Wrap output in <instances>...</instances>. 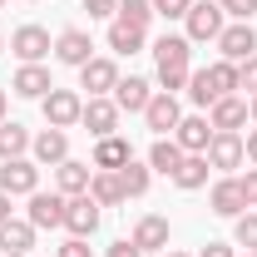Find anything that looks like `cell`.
I'll return each instance as SVG.
<instances>
[{
	"instance_id": "26",
	"label": "cell",
	"mask_w": 257,
	"mask_h": 257,
	"mask_svg": "<svg viewBox=\"0 0 257 257\" xmlns=\"http://www.w3.org/2000/svg\"><path fill=\"white\" fill-rule=\"evenodd\" d=\"M89 198H94L99 208H119V203H124V183H119V173L94 168V178H89Z\"/></svg>"
},
{
	"instance_id": "9",
	"label": "cell",
	"mask_w": 257,
	"mask_h": 257,
	"mask_svg": "<svg viewBox=\"0 0 257 257\" xmlns=\"http://www.w3.org/2000/svg\"><path fill=\"white\" fill-rule=\"evenodd\" d=\"M55 60H60V64H74V69H84V64L94 60V45H89V35L79 30V25L60 30V35H55Z\"/></svg>"
},
{
	"instance_id": "36",
	"label": "cell",
	"mask_w": 257,
	"mask_h": 257,
	"mask_svg": "<svg viewBox=\"0 0 257 257\" xmlns=\"http://www.w3.org/2000/svg\"><path fill=\"white\" fill-rule=\"evenodd\" d=\"M223 5V15H232V20H252L257 15V0H218Z\"/></svg>"
},
{
	"instance_id": "41",
	"label": "cell",
	"mask_w": 257,
	"mask_h": 257,
	"mask_svg": "<svg viewBox=\"0 0 257 257\" xmlns=\"http://www.w3.org/2000/svg\"><path fill=\"white\" fill-rule=\"evenodd\" d=\"M198 257H237V252H232L227 242H208V247H203V252H198Z\"/></svg>"
},
{
	"instance_id": "39",
	"label": "cell",
	"mask_w": 257,
	"mask_h": 257,
	"mask_svg": "<svg viewBox=\"0 0 257 257\" xmlns=\"http://www.w3.org/2000/svg\"><path fill=\"white\" fill-rule=\"evenodd\" d=\"M55 257H89V237H69Z\"/></svg>"
},
{
	"instance_id": "43",
	"label": "cell",
	"mask_w": 257,
	"mask_h": 257,
	"mask_svg": "<svg viewBox=\"0 0 257 257\" xmlns=\"http://www.w3.org/2000/svg\"><path fill=\"white\" fill-rule=\"evenodd\" d=\"M10 218V193H0V223Z\"/></svg>"
},
{
	"instance_id": "15",
	"label": "cell",
	"mask_w": 257,
	"mask_h": 257,
	"mask_svg": "<svg viewBox=\"0 0 257 257\" xmlns=\"http://www.w3.org/2000/svg\"><path fill=\"white\" fill-rule=\"evenodd\" d=\"M134 247L139 252H168V218H159V213L139 218L134 223Z\"/></svg>"
},
{
	"instance_id": "30",
	"label": "cell",
	"mask_w": 257,
	"mask_h": 257,
	"mask_svg": "<svg viewBox=\"0 0 257 257\" xmlns=\"http://www.w3.org/2000/svg\"><path fill=\"white\" fill-rule=\"evenodd\" d=\"M208 84H213V94H218V99L232 94V89H237V64H232V60L208 64Z\"/></svg>"
},
{
	"instance_id": "6",
	"label": "cell",
	"mask_w": 257,
	"mask_h": 257,
	"mask_svg": "<svg viewBox=\"0 0 257 257\" xmlns=\"http://www.w3.org/2000/svg\"><path fill=\"white\" fill-rule=\"evenodd\" d=\"M183 20H188V40H218L223 35V5L218 0H193Z\"/></svg>"
},
{
	"instance_id": "3",
	"label": "cell",
	"mask_w": 257,
	"mask_h": 257,
	"mask_svg": "<svg viewBox=\"0 0 257 257\" xmlns=\"http://www.w3.org/2000/svg\"><path fill=\"white\" fill-rule=\"evenodd\" d=\"M40 109H45V124L50 128H69V124H79L84 99L74 94V89H50V94L40 99Z\"/></svg>"
},
{
	"instance_id": "46",
	"label": "cell",
	"mask_w": 257,
	"mask_h": 257,
	"mask_svg": "<svg viewBox=\"0 0 257 257\" xmlns=\"http://www.w3.org/2000/svg\"><path fill=\"white\" fill-rule=\"evenodd\" d=\"M168 257H188V252H168Z\"/></svg>"
},
{
	"instance_id": "37",
	"label": "cell",
	"mask_w": 257,
	"mask_h": 257,
	"mask_svg": "<svg viewBox=\"0 0 257 257\" xmlns=\"http://www.w3.org/2000/svg\"><path fill=\"white\" fill-rule=\"evenodd\" d=\"M89 20H104V15H119V0H84Z\"/></svg>"
},
{
	"instance_id": "24",
	"label": "cell",
	"mask_w": 257,
	"mask_h": 257,
	"mask_svg": "<svg viewBox=\"0 0 257 257\" xmlns=\"http://www.w3.org/2000/svg\"><path fill=\"white\" fill-rule=\"evenodd\" d=\"M208 168H213L208 154H183V163L173 168V183H178L183 193H193V188H203V183H208Z\"/></svg>"
},
{
	"instance_id": "45",
	"label": "cell",
	"mask_w": 257,
	"mask_h": 257,
	"mask_svg": "<svg viewBox=\"0 0 257 257\" xmlns=\"http://www.w3.org/2000/svg\"><path fill=\"white\" fill-rule=\"evenodd\" d=\"M247 114H252V119H257V94H252V99H247Z\"/></svg>"
},
{
	"instance_id": "44",
	"label": "cell",
	"mask_w": 257,
	"mask_h": 257,
	"mask_svg": "<svg viewBox=\"0 0 257 257\" xmlns=\"http://www.w3.org/2000/svg\"><path fill=\"white\" fill-rule=\"evenodd\" d=\"M5 114H10V104H5V89H0V124H5Z\"/></svg>"
},
{
	"instance_id": "38",
	"label": "cell",
	"mask_w": 257,
	"mask_h": 257,
	"mask_svg": "<svg viewBox=\"0 0 257 257\" xmlns=\"http://www.w3.org/2000/svg\"><path fill=\"white\" fill-rule=\"evenodd\" d=\"M237 188H242V198H247V208H257V168H247V173L237 178Z\"/></svg>"
},
{
	"instance_id": "34",
	"label": "cell",
	"mask_w": 257,
	"mask_h": 257,
	"mask_svg": "<svg viewBox=\"0 0 257 257\" xmlns=\"http://www.w3.org/2000/svg\"><path fill=\"white\" fill-rule=\"evenodd\" d=\"M237 89H247V94H257V55H247V60L237 64Z\"/></svg>"
},
{
	"instance_id": "11",
	"label": "cell",
	"mask_w": 257,
	"mask_h": 257,
	"mask_svg": "<svg viewBox=\"0 0 257 257\" xmlns=\"http://www.w3.org/2000/svg\"><path fill=\"white\" fill-rule=\"evenodd\" d=\"M114 84H119V64L114 60H89L84 69H79V89H89V99H104V94H114Z\"/></svg>"
},
{
	"instance_id": "1",
	"label": "cell",
	"mask_w": 257,
	"mask_h": 257,
	"mask_svg": "<svg viewBox=\"0 0 257 257\" xmlns=\"http://www.w3.org/2000/svg\"><path fill=\"white\" fill-rule=\"evenodd\" d=\"M154 60H159L163 94L188 89V74H193V40H188V35H163L159 45H154Z\"/></svg>"
},
{
	"instance_id": "47",
	"label": "cell",
	"mask_w": 257,
	"mask_h": 257,
	"mask_svg": "<svg viewBox=\"0 0 257 257\" xmlns=\"http://www.w3.org/2000/svg\"><path fill=\"white\" fill-rule=\"evenodd\" d=\"M0 50H5V40H0Z\"/></svg>"
},
{
	"instance_id": "5",
	"label": "cell",
	"mask_w": 257,
	"mask_h": 257,
	"mask_svg": "<svg viewBox=\"0 0 257 257\" xmlns=\"http://www.w3.org/2000/svg\"><path fill=\"white\" fill-rule=\"evenodd\" d=\"M218 50H223V60H232V64H242L247 55H257V30H252V20H232V25H223Z\"/></svg>"
},
{
	"instance_id": "17",
	"label": "cell",
	"mask_w": 257,
	"mask_h": 257,
	"mask_svg": "<svg viewBox=\"0 0 257 257\" xmlns=\"http://www.w3.org/2000/svg\"><path fill=\"white\" fill-rule=\"evenodd\" d=\"M208 124L218 128V134H237V128L247 124V99H237V94H223L218 104H213Z\"/></svg>"
},
{
	"instance_id": "35",
	"label": "cell",
	"mask_w": 257,
	"mask_h": 257,
	"mask_svg": "<svg viewBox=\"0 0 257 257\" xmlns=\"http://www.w3.org/2000/svg\"><path fill=\"white\" fill-rule=\"evenodd\" d=\"M188 5H193V0H154V15H163V20H183Z\"/></svg>"
},
{
	"instance_id": "29",
	"label": "cell",
	"mask_w": 257,
	"mask_h": 257,
	"mask_svg": "<svg viewBox=\"0 0 257 257\" xmlns=\"http://www.w3.org/2000/svg\"><path fill=\"white\" fill-rule=\"evenodd\" d=\"M178 163H183V149H178L173 139H159V144L149 149V168H154V173H168V178H173Z\"/></svg>"
},
{
	"instance_id": "25",
	"label": "cell",
	"mask_w": 257,
	"mask_h": 257,
	"mask_svg": "<svg viewBox=\"0 0 257 257\" xmlns=\"http://www.w3.org/2000/svg\"><path fill=\"white\" fill-rule=\"evenodd\" d=\"M30 128L25 124H15V119H5V124H0V163L5 159H25V154H30Z\"/></svg>"
},
{
	"instance_id": "4",
	"label": "cell",
	"mask_w": 257,
	"mask_h": 257,
	"mask_svg": "<svg viewBox=\"0 0 257 257\" xmlns=\"http://www.w3.org/2000/svg\"><path fill=\"white\" fill-rule=\"evenodd\" d=\"M64 232H69V237H94L99 232V203L89 193L64 198Z\"/></svg>"
},
{
	"instance_id": "10",
	"label": "cell",
	"mask_w": 257,
	"mask_h": 257,
	"mask_svg": "<svg viewBox=\"0 0 257 257\" xmlns=\"http://www.w3.org/2000/svg\"><path fill=\"white\" fill-rule=\"evenodd\" d=\"M79 124L89 128L94 139H109L114 128H119V104L104 94V99H84V114H79Z\"/></svg>"
},
{
	"instance_id": "19",
	"label": "cell",
	"mask_w": 257,
	"mask_h": 257,
	"mask_svg": "<svg viewBox=\"0 0 257 257\" xmlns=\"http://www.w3.org/2000/svg\"><path fill=\"white\" fill-rule=\"evenodd\" d=\"M35 247V223L30 218H5L0 223V252H30Z\"/></svg>"
},
{
	"instance_id": "16",
	"label": "cell",
	"mask_w": 257,
	"mask_h": 257,
	"mask_svg": "<svg viewBox=\"0 0 257 257\" xmlns=\"http://www.w3.org/2000/svg\"><path fill=\"white\" fill-rule=\"evenodd\" d=\"M149 99H154V89H149V79H139V74H128V79L114 84V104H119V114H144Z\"/></svg>"
},
{
	"instance_id": "2",
	"label": "cell",
	"mask_w": 257,
	"mask_h": 257,
	"mask_svg": "<svg viewBox=\"0 0 257 257\" xmlns=\"http://www.w3.org/2000/svg\"><path fill=\"white\" fill-rule=\"evenodd\" d=\"M35 188H40V163H30V159H5L0 163V193L30 198Z\"/></svg>"
},
{
	"instance_id": "7",
	"label": "cell",
	"mask_w": 257,
	"mask_h": 257,
	"mask_svg": "<svg viewBox=\"0 0 257 257\" xmlns=\"http://www.w3.org/2000/svg\"><path fill=\"white\" fill-rule=\"evenodd\" d=\"M213 134H218V128L208 124L203 114H183V119H178V128H173V144H178L183 154H208Z\"/></svg>"
},
{
	"instance_id": "23",
	"label": "cell",
	"mask_w": 257,
	"mask_h": 257,
	"mask_svg": "<svg viewBox=\"0 0 257 257\" xmlns=\"http://www.w3.org/2000/svg\"><path fill=\"white\" fill-rule=\"evenodd\" d=\"M30 154H35V163H64L69 159V134L64 128H45L30 144Z\"/></svg>"
},
{
	"instance_id": "14",
	"label": "cell",
	"mask_w": 257,
	"mask_h": 257,
	"mask_svg": "<svg viewBox=\"0 0 257 257\" xmlns=\"http://www.w3.org/2000/svg\"><path fill=\"white\" fill-rule=\"evenodd\" d=\"M10 89L20 99H45L50 89H55V79H50V69L45 64H20L15 69V79H10Z\"/></svg>"
},
{
	"instance_id": "8",
	"label": "cell",
	"mask_w": 257,
	"mask_h": 257,
	"mask_svg": "<svg viewBox=\"0 0 257 257\" xmlns=\"http://www.w3.org/2000/svg\"><path fill=\"white\" fill-rule=\"evenodd\" d=\"M10 50H15L25 64H40L50 50H55V40H50V30H45V25H20V30L10 35Z\"/></svg>"
},
{
	"instance_id": "40",
	"label": "cell",
	"mask_w": 257,
	"mask_h": 257,
	"mask_svg": "<svg viewBox=\"0 0 257 257\" xmlns=\"http://www.w3.org/2000/svg\"><path fill=\"white\" fill-rule=\"evenodd\" d=\"M109 257H144L139 247H134V237H119L114 247H109Z\"/></svg>"
},
{
	"instance_id": "13",
	"label": "cell",
	"mask_w": 257,
	"mask_h": 257,
	"mask_svg": "<svg viewBox=\"0 0 257 257\" xmlns=\"http://www.w3.org/2000/svg\"><path fill=\"white\" fill-rule=\"evenodd\" d=\"M35 227H64V193H30V213H25Z\"/></svg>"
},
{
	"instance_id": "42",
	"label": "cell",
	"mask_w": 257,
	"mask_h": 257,
	"mask_svg": "<svg viewBox=\"0 0 257 257\" xmlns=\"http://www.w3.org/2000/svg\"><path fill=\"white\" fill-rule=\"evenodd\" d=\"M242 149H247V159L257 163V128H252V134H247V139H242Z\"/></svg>"
},
{
	"instance_id": "32",
	"label": "cell",
	"mask_w": 257,
	"mask_h": 257,
	"mask_svg": "<svg viewBox=\"0 0 257 257\" xmlns=\"http://www.w3.org/2000/svg\"><path fill=\"white\" fill-rule=\"evenodd\" d=\"M188 99H193V104H203V109H213V104H218L213 84H208V69H193V74H188Z\"/></svg>"
},
{
	"instance_id": "31",
	"label": "cell",
	"mask_w": 257,
	"mask_h": 257,
	"mask_svg": "<svg viewBox=\"0 0 257 257\" xmlns=\"http://www.w3.org/2000/svg\"><path fill=\"white\" fill-rule=\"evenodd\" d=\"M119 20L134 25V30H149V20H154V0H119Z\"/></svg>"
},
{
	"instance_id": "21",
	"label": "cell",
	"mask_w": 257,
	"mask_h": 257,
	"mask_svg": "<svg viewBox=\"0 0 257 257\" xmlns=\"http://www.w3.org/2000/svg\"><path fill=\"white\" fill-rule=\"evenodd\" d=\"M128 159H134V149H128V139H119V134H109V139L94 144V168H104V173H119Z\"/></svg>"
},
{
	"instance_id": "27",
	"label": "cell",
	"mask_w": 257,
	"mask_h": 257,
	"mask_svg": "<svg viewBox=\"0 0 257 257\" xmlns=\"http://www.w3.org/2000/svg\"><path fill=\"white\" fill-rule=\"evenodd\" d=\"M149 178H154V168L139 159H128L124 168H119V183H124V198H144L149 193Z\"/></svg>"
},
{
	"instance_id": "33",
	"label": "cell",
	"mask_w": 257,
	"mask_h": 257,
	"mask_svg": "<svg viewBox=\"0 0 257 257\" xmlns=\"http://www.w3.org/2000/svg\"><path fill=\"white\" fill-rule=\"evenodd\" d=\"M232 242L247 247V252H257V213H242V218L232 223Z\"/></svg>"
},
{
	"instance_id": "49",
	"label": "cell",
	"mask_w": 257,
	"mask_h": 257,
	"mask_svg": "<svg viewBox=\"0 0 257 257\" xmlns=\"http://www.w3.org/2000/svg\"><path fill=\"white\" fill-rule=\"evenodd\" d=\"M0 5H5V0H0Z\"/></svg>"
},
{
	"instance_id": "48",
	"label": "cell",
	"mask_w": 257,
	"mask_h": 257,
	"mask_svg": "<svg viewBox=\"0 0 257 257\" xmlns=\"http://www.w3.org/2000/svg\"><path fill=\"white\" fill-rule=\"evenodd\" d=\"M247 257H257V252H247Z\"/></svg>"
},
{
	"instance_id": "12",
	"label": "cell",
	"mask_w": 257,
	"mask_h": 257,
	"mask_svg": "<svg viewBox=\"0 0 257 257\" xmlns=\"http://www.w3.org/2000/svg\"><path fill=\"white\" fill-rule=\"evenodd\" d=\"M144 119H149V128H154V134H168V139H173V128H178V119H183V109H178V94H154L149 99V109H144Z\"/></svg>"
},
{
	"instance_id": "28",
	"label": "cell",
	"mask_w": 257,
	"mask_h": 257,
	"mask_svg": "<svg viewBox=\"0 0 257 257\" xmlns=\"http://www.w3.org/2000/svg\"><path fill=\"white\" fill-rule=\"evenodd\" d=\"M109 50H114V55H139V50H144V30L114 20V25H109Z\"/></svg>"
},
{
	"instance_id": "20",
	"label": "cell",
	"mask_w": 257,
	"mask_h": 257,
	"mask_svg": "<svg viewBox=\"0 0 257 257\" xmlns=\"http://www.w3.org/2000/svg\"><path fill=\"white\" fill-rule=\"evenodd\" d=\"M89 178H94V168H89V163H74V159L55 163V183H60L64 198H79V193H89Z\"/></svg>"
},
{
	"instance_id": "22",
	"label": "cell",
	"mask_w": 257,
	"mask_h": 257,
	"mask_svg": "<svg viewBox=\"0 0 257 257\" xmlns=\"http://www.w3.org/2000/svg\"><path fill=\"white\" fill-rule=\"evenodd\" d=\"M242 159H247V149H242L237 134H213V144H208V163L213 168H237Z\"/></svg>"
},
{
	"instance_id": "18",
	"label": "cell",
	"mask_w": 257,
	"mask_h": 257,
	"mask_svg": "<svg viewBox=\"0 0 257 257\" xmlns=\"http://www.w3.org/2000/svg\"><path fill=\"white\" fill-rule=\"evenodd\" d=\"M208 203H213L218 218H242V208H247V198H242V188H237V178H218L213 193H208Z\"/></svg>"
}]
</instances>
